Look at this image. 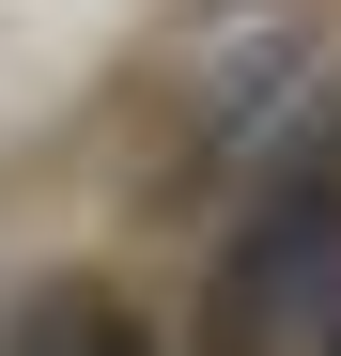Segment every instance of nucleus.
<instances>
[{
  "instance_id": "1",
  "label": "nucleus",
  "mask_w": 341,
  "mask_h": 356,
  "mask_svg": "<svg viewBox=\"0 0 341 356\" xmlns=\"http://www.w3.org/2000/svg\"><path fill=\"white\" fill-rule=\"evenodd\" d=\"M233 325L264 356H341V155H295L233 248Z\"/></svg>"
},
{
  "instance_id": "2",
  "label": "nucleus",
  "mask_w": 341,
  "mask_h": 356,
  "mask_svg": "<svg viewBox=\"0 0 341 356\" xmlns=\"http://www.w3.org/2000/svg\"><path fill=\"white\" fill-rule=\"evenodd\" d=\"M0 356H155V325H140L109 279H47L31 310H16V341H0Z\"/></svg>"
}]
</instances>
